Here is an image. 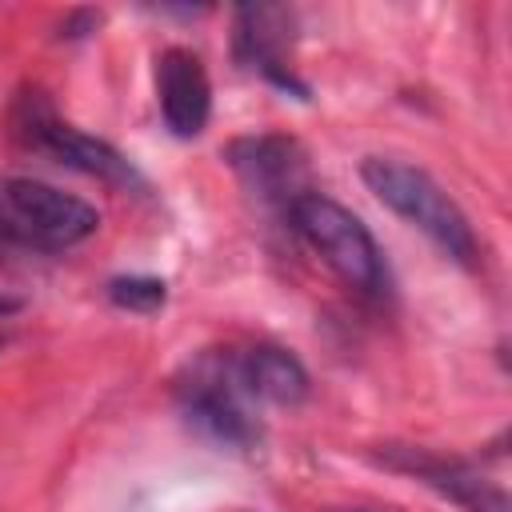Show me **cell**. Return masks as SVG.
Segmentation results:
<instances>
[{"mask_svg":"<svg viewBox=\"0 0 512 512\" xmlns=\"http://www.w3.org/2000/svg\"><path fill=\"white\" fill-rule=\"evenodd\" d=\"M360 176L384 208H392L404 224L424 232L448 260H456L464 268L476 264L480 244H476V232H472L468 216L424 168H416L408 160H396V156H368L360 164Z\"/></svg>","mask_w":512,"mask_h":512,"instance_id":"cell-1","label":"cell"},{"mask_svg":"<svg viewBox=\"0 0 512 512\" xmlns=\"http://www.w3.org/2000/svg\"><path fill=\"white\" fill-rule=\"evenodd\" d=\"M288 220H292V232L356 296H368V300H384L388 296V264H384V252H380L376 236L368 232V224L360 216H352L332 196L304 192V196L292 200Z\"/></svg>","mask_w":512,"mask_h":512,"instance_id":"cell-2","label":"cell"},{"mask_svg":"<svg viewBox=\"0 0 512 512\" xmlns=\"http://www.w3.org/2000/svg\"><path fill=\"white\" fill-rule=\"evenodd\" d=\"M12 136L36 152L48 156L64 168H76L84 176H96L112 188H140V172L132 168V160L124 152H116L108 140H96L80 128H72L68 120H60L52 112V104L44 100V92H24L12 108Z\"/></svg>","mask_w":512,"mask_h":512,"instance_id":"cell-3","label":"cell"},{"mask_svg":"<svg viewBox=\"0 0 512 512\" xmlns=\"http://www.w3.org/2000/svg\"><path fill=\"white\" fill-rule=\"evenodd\" d=\"M176 400L184 420L224 448H252L260 440V424L252 412V396L240 388L232 356L204 352L176 384Z\"/></svg>","mask_w":512,"mask_h":512,"instance_id":"cell-4","label":"cell"},{"mask_svg":"<svg viewBox=\"0 0 512 512\" xmlns=\"http://www.w3.org/2000/svg\"><path fill=\"white\" fill-rule=\"evenodd\" d=\"M100 228V212L44 180L8 176L0 180V232L36 248H76Z\"/></svg>","mask_w":512,"mask_h":512,"instance_id":"cell-5","label":"cell"},{"mask_svg":"<svg viewBox=\"0 0 512 512\" xmlns=\"http://www.w3.org/2000/svg\"><path fill=\"white\" fill-rule=\"evenodd\" d=\"M156 100L172 136H200L212 116V80L196 52L164 48L156 56Z\"/></svg>","mask_w":512,"mask_h":512,"instance_id":"cell-6","label":"cell"},{"mask_svg":"<svg viewBox=\"0 0 512 512\" xmlns=\"http://www.w3.org/2000/svg\"><path fill=\"white\" fill-rule=\"evenodd\" d=\"M384 464L396 468V472L416 476L420 484L436 488L440 496H448L464 512H512L508 492L500 484H492L488 476H480L464 460H444V456H432V452H420V448H388Z\"/></svg>","mask_w":512,"mask_h":512,"instance_id":"cell-7","label":"cell"},{"mask_svg":"<svg viewBox=\"0 0 512 512\" xmlns=\"http://www.w3.org/2000/svg\"><path fill=\"white\" fill-rule=\"evenodd\" d=\"M228 156H232V168L240 172L244 188L252 196H260L264 204H280L288 212L292 200L308 192V188H300V180H304L300 148L288 136H244L232 144Z\"/></svg>","mask_w":512,"mask_h":512,"instance_id":"cell-8","label":"cell"},{"mask_svg":"<svg viewBox=\"0 0 512 512\" xmlns=\"http://www.w3.org/2000/svg\"><path fill=\"white\" fill-rule=\"evenodd\" d=\"M292 40V12L280 4H248L236 8V52L248 68H256L260 76H268L280 88H296L304 92V84H296L292 68L284 64Z\"/></svg>","mask_w":512,"mask_h":512,"instance_id":"cell-9","label":"cell"},{"mask_svg":"<svg viewBox=\"0 0 512 512\" xmlns=\"http://www.w3.org/2000/svg\"><path fill=\"white\" fill-rule=\"evenodd\" d=\"M232 368H236V380L240 388L264 404H280V408H296L308 400V372L304 364L288 352V348H276V344H256V348H244L232 356Z\"/></svg>","mask_w":512,"mask_h":512,"instance_id":"cell-10","label":"cell"},{"mask_svg":"<svg viewBox=\"0 0 512 512\" xmlns=\"http://www.w3.org/2000/svg\"><path fill=\"white\" fill-rule=\"evenodd\" d=\"M108 296H112V304H120L128 312H156V308H164L168 292H164V280H156V276H120L108 284Z\"/></svg>","mask_w":512,"mask_h":512,"instance_id":"cell-11","label":"cell"}]
</instances>
